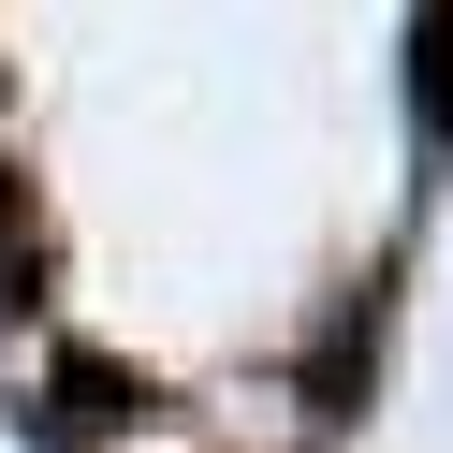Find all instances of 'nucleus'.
I'll use <instances>...</instances> for the list:
<instances>
[{
	"instance_id": "1",
	"label": "nucleus",
	"mask_w": 453,
	"mask_h": 453,
	"mask_svg": "<svg viewBox=\"0 0 453 453\" xmlns=\"http://www.w3.org/2000/svg\"><path fill=\"white\" fill-rule=\"evenodd\" d=\"M410 118H424V147L453 132V30H424V59H410Z\"/></svg>"
}]
</instances>
